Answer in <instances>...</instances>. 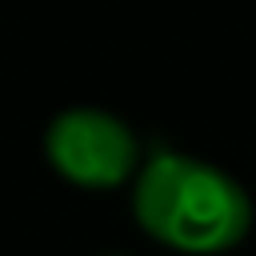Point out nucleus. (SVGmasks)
<instances>
[{
  "label": "nucleus",
  "mask_w": 256,
  "mask_h": 256,
  "mask_svg": "<svg viewBox=\"0 0 256 256\" xmlns=\"http://www.w3.org/2000/svg\"><path fill=\"white\" fill-rule=\"evenodd\" d=\"M132 212L152 240L188 256L228 252L252 228L244 184L220 164L184 152H156L144 160L132 188Z\"/></svg>",
  "instance_id": "1"
},
{
  "label": "nucleus",
  "mask_w": 256,
  "mask_h": 256,
  "mask_svg": "<svg viewBox=\"0 0 256 256\" xmlns=\"http://www.w3.org/2000/svg\"><path fill=\"white\" fill-rule=\"evenodd\" d=\"M44 152L52 168L84 188H112L136 172L140 144L132 128L100 108H68L48 124Z\"/></svg>",
  "instance_id": "2"
}]
</instances>
